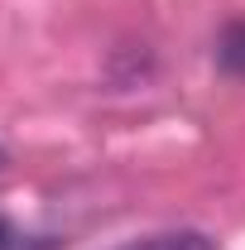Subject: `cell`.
<instances>
[{"instance_id":"cell-1","label":"cell","mask_w":245,"mask_h":250,"mask_svg":"<svg viewBox=\"0 0 245 250\" xmlns=\"http://www.w3.org/2000/svg\"><path fill=\"white\" fill-rule=\"evenodd\" d=\"M125 250H216L212 236L202 231H163V236H149V241H135Z\"/></svg>"},{"instance_id":"cell-2","label":"cell","mask_w":245,"mask_h":250,"mask_svg":"<svg viewBox=\"0 0 245 250\" xmlns=\"http://www.w3.org/2000/svg\"><path fill=\"white\" fill-rule=\"evenodd\" d=\"M216 58L226 72H245V24H226L221 43H216Z\"/></svg>"},{"instance_id":"cell-3","label":"cell","mask_w":245,"mask_h":250,"mask_svg":"<svg viewBox=\"0 0 245 250\" xmlns=\"http://www.w3.org/2000/svg\"><path fill=\"white\" fill-rule=\"evenodd\" d=\"M0 250H53V241L48 236H24L20 226H10L0 217Z\"/></svg>"},{"instance_id":"cell-4","label":"cell","mask_w":245,"mask_h":250,"mask_svg":"<svg viewBox=\"0 0 245 250\" xmlns=\"http://www.w3.org/2000/svg\"><path fill=\"white\" fill-rule=\"evenodd\" d=\"M0 164H5V154H0Z\"/></svg>"}]
</instances>
